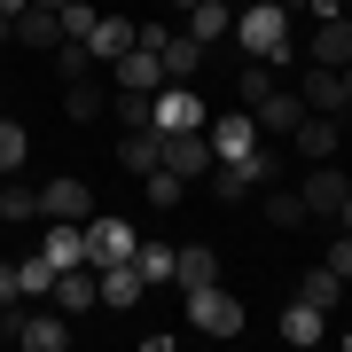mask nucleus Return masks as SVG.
I'll return each instance as SVG.
<instances>
[{"instance_id": "f3484780", "label": "nucleus", "mask_w": 352, "mask_h": 352, "mask_svg": "<svg viewBox=\"0 0 352 352\" xmlns=\"http://www.w3.org/2000/svg\"><path fill=\"white\" fill-rule=\"evenodd\" d=\"M133 32H141V24H133V16H94V32H87V47H94V63H102V71H110V63H118V55H126V47H133Z\"/></svg>"}, {"instance_id": "2f4dec72", "label": "nucleus", "mask_w": 352, "mask_h": 352, "mask_svg": "<svg viewBox=\"0 0 352 352\" xmlns=\"http://www.w3.org/2000/svg\"><path fill=\"white\" fill-rule=\"evenodd\" d=\"M24 157H32V133L16 126V118H0V180H8V173H24Z\"/></svg>"}, {"instance_id": "7ed1b4c3", "label": "nucleus", "mask_w": 352, "mask_h": 352, "mask_svg": "<svg viewBox=\"0 0 352 352\" xmlns=\"http://www.w3.org/2000/svg\"><path fill=\"white\" fill-rule=\"evenodd\" d=\"M78 227H87V266H118V258H133V243H141L126 219H102V212H87Z\"/></svg>"}, {"instance_id": "39448f33", "label": "nucleus", "mask_w": 352, "mask_h": 352, "mask_svg": "<svg viewBox=\"0 0 352 352\" xmlns=\"http://www.w3.org/2000/svg\"><path fill=\"white\" fill-rule=\"evenodd\" d=\"M344 188H352V173H344L337 157H321L314 173H305V188H298V196H305V212H314V219H329V212L344 204Z\"/></svg>"}, {"instance_id": "f03ea898", "label": "nucleus", "mask_w": 352, "mask_h": 352, "mask_svg": "<svg viewBox=\"0 0 352 352\" xmlns=\"http://www.w3.org/2000/svg\"><path fill=\"white\" fill-rule=\"evenodd\" d=\"M188 329H196V337H243V298H235V289H227V282H212V289H188Z\"/></svg>"}, {"instance_id": "0eeeda50", "label": "nucleus", "mask_w": 352, "mask_h": 352, "mask_svg": "<svg viewBox=\"0 0 352 352\" xmlns=\"http://www.w3.org/2000/svg\"><path fill=\"white\" fill-rule=\"evenodd\" d=\"M251 118H258V133H282V141H289L298 118H305V94H298V87H266V94L251 102Z\"/></svg>"}, {"instance_id": "79ce46f5", "label": "nucleus", "mask_w": 352, "mask_h": 352, "mask_svg": "<svg viewBox=\"0 0 352 352\" xmlns=\"http://www.w3.org/2000/svg\"><path fill=\"white\" fill-rule=\"evenodd\" d=\"M337 8H352V0H337Z\"/></svg>"}, {"instance_id": "9b49d317", "label": "nucleus", "mask_w": 352, "mask_h": 352, "mask_svg": "<svg viewBox=\"0 0 352 352\" xmlns=\"http://www.w3.org/2000/svg\"><path fill=\"white\" fill-rule=\"evenodd\" d=\"M337 141H344L337 118H329V110H305V118H298V133H289V149H298L305 164H321V157H337Z\"/></svg>"}, {"instance_id": "6ab92c4d", "label": "nucleus", "mask_w": 352, "mask_h": 352, "mask_svg": "<svg viewBox=\"0 0 352 352\" xmlns=\"http://www.w3.org/2000/svg\"><path fill=\"white\" fill-rule=\"evenodd\" d=\"M298 94H305V110H329V118H344V71L314 63V71L298 78Z\"/></svg>"}, {"instance_id": "c9c22d12", "label": "nucleus", "mask_w": 352, "mask_h": 352, "mask_svg": "<svg viewBox=\"0 0 352 352\" xmlns=\"http://www.w3.org/2000/svg\"><path fill=\"white\" fill-rule=\"evenodd\" d=\"M16 314H24V298H0V344H16Z\"/></svg>"}, {"instance_id": "7c9ffc66", "label": "nucleus", "mask_w": 352, "mask_h": 352, "mask_svg": "<svg viewBox=\"0 0 352 352\" xmlns=\"http://www.w3.org/2000/svg\"><path fill=\"white\" fill-rule=\"evenodd\" d=\"M266 219H274V227H305L314 212H305V196H298V188H274V180H266Z\"/></svg>"}, {"instance_id": "5701e85b", "label": "nucleus", "mask_w": 352, "mask_h": 352, "mask_svg": "<svg viewBox=\"0 0 352 352\" xmlns=\"http://www.w3.org/2000/svg\"><path fill=\"white\" fill-rule=\"evenodd\" d=\"M63 110L78 118V126H94V118L110 110V87H102V71H87V78H71V87H63Z\"/></svg>"}, {"instance_id": "ddd939ff", "label": "nucleus", "mask_w": 352, "mask_h": 352, "mask_svg": "<svg viewBox=\"0 0 352 352\" xmlns=\"http://www.w3.org/2000/svg\"><path fill=\"white\" fill-rule=\"evenodd\" d=\"M110 78H118L126 94H157V87H164V63H157V47H126V55L110 63Z\"/></svg>"}, {"instance_id": "a19ab883", "label": "nucleus", "mask_w": 352, "mask_h": 352, "mask_svg": "<svg viewBox=\"0 0 352 352\" xmlns=\"http://www.w3.org/2000/svg\"><path fill=\"white\" fill-rule=\"evenodd\" d=\"M227 8H243V0H227Z\"/></svg>"}, {"instance_id": "bb28decb", "label": "nucleus", "mask_w": 352, "mask_h": 352, "mask_svg": "<svg viewBox=\"0 0 352 352\" xmlns=\"http://www.w3.org/2000/svg\"><path fill=\"white\" fill-rule=\"evenodd\" d=\"M204 180H212V196H219V204H243V196L258 188V173H251V157H235V164H212V173H204Z\"/></svg>"}, {"instance_id": "20e7f679", "label": "nucleus", "mask_w": 352, "mask_h": 352, "mask_svg": "<svg viewBox=\"0 0 352 352\" xmlns=\"http://www.w3.org/2000/svg\"><path fill=\"white\" fill-rule=\"evenodd\" d=\"M212 164H219V157H212V133H204V126H196V133H164V173H180L188 188L212 173Z\"/></svg>"}, {"instance_id": "e433bc0d", "label": "nucleus", "mask_w": 352, "mask_h": 352, "mask_svg": "<svg viewBox=\"0 0 352 352\" xmlns=\"http://www.w3.org/2000/svg\"><path fill=\"white\" fill-rule=\"evenodd\" d=\"M0 298H24V282H16V266L0 258Z\"/></svg>"}, {"instance_id": "f257e3e1", "label": "nucleus", "mask_w": 352, "mask_h": 352, "mask_svg": "<svg viewBox=\"0 0 352 352\" xmlns=\"http://www.w3.org/2000/svg\"><path fill=\"white\" fill-rule=\"evenodd\" d=\"M235 47L251 55V63H289V8H282V0L235 8Z\"/></svg>"}, {"instance_id": "dca6fc26", "label": "nucleus", "mask_w": 352, "mask_h": 352, "mask_svg": "<svg viewBox=\"0 0 352 352\" xmlns=\"http://www.w3.org/2000/svg\"><path fill=\"white\" fill-rule=\"evenodd\" d=\"M94 282H102V305H118V314L149 298V282H141V266H133V258H118V266H94Z\"/></svg>"}, {"instance_id": "4468645a", "label": "nucleus", "mask_w": 352, "mask_h": 352, "mask_svg": "<svg viewBox=\"0 0 352 352\" xmlns=\"http://www.w3.org/2000/svg\"><path fill=\"white\" fill-rule=\"evenodd\" d=\"M16 344L24 352H63L71 344V314H16Z\"/></svg>"}, {"instance_id": "a878e982", "label": "nucleus", "mask_w": 352, "mask_h": 352, "mask_svg": "<svg viewBox=\"0 0 352 352\" xmlns=\"http://www.w3.org/2000/svg\"><path fill=\"white\" fill-rule=\"evenodd\" d=\"M16 47H63V16H55V8H24V16H16Z\"/></svg>"}, {"instance_id": "c756f323", "label": "nucleus", "mask_w": 352, "mask_h": 352, "mask_svg": "<svg viewBox=\"0 0 352 352\" xmlns=\"http://www.w3.org/2000/svg\"><path fill=\"white\" fill-rule=\"evenodd\" d=\"M173 258H180L173 243H133V266H141V282H149V289L173 282Z\"/></svg>"}, {"instance_id": "f704fd0d", "label": "nucleus", "mask_w": 352, "mask_h": 352, "mask_svg": "<svg viewBox=\"0 0 352 352\" xmlns=\"http://www.w3.org/2000/svg\"><path fill=\"white\" fill-rule=\"evenodd\" d=\"M321 258H329V266H337V274L352 282V227H337V243H329V251H321Z\"/></svg>"}, {"instance_id": "423d86ee", "label": "nucleus", "mask_w": 352, "mask_h": 352, "mask_svg": "<svg viewBox=\"0 0 352 352\" xmlns=\"http://www.w3.org/2000/svg\"><path fill=\"white\" fill-rule=\"evenodd\" d=\"M204 133H212V157H219V164H235V157L258 149V118H251V110H227V118H212Z\"/></svg>"}, {"instance_id": "c85d7f7f", "label": "nucleus", "mask_w": 352, "mask_h": 352, "mask_svg": "<svg viewBox=\"0 0 352 352\" xmlns=\"http://www.w3.org/2000/svg\"><path fill=\"white\" fill-rule=\"evenodd\" d=\"M141 188H149L157 212H180V204H188V180H180V173H164V164H157V173H141Z\"/></svg>"}, {"instance_id": "412c9836", "label": "nucleus", "mask_w": 352, "mask_h": 352, "mask_svg": "<svg viewBox=\"0 0 352 352\" xmlns=\"http://www.w3.org/2000/svg\"><path fill=\"white\" fill-rule=\"evenodd\" d=\"M180 32H196L204 47H212V39L235 32V8H227V0H196V8H180Z\"/></svg>"}, {"instance_id": "ea45409f", "label": "nucleus", "mask_w": 352, "mask_h": 352, "mask_svg": "<svg viewBox=\"0 0 352 352\" xmlns=\"http://www.w3.org/2000/svg\"><path fill=\"white\" fill-rule=\"evenodd\" d=\"M32 8H63V0H32Z\"/></svg>"}, {"instance_id": "1a4fd4ad", "label": "nucleus", "mask_w": 352, "mask_h": 352, "mask_svg": "<svg viewBox=\"0 0 352 352\" xmlns=\"http://www.w3.org/2000/svg\"><path fill=\"white\" fill-rule=\"evenodd\" d=\"M157 63H164V78H173V87H188V78L204 71V39L173 24V32H164V39H157Z\"/></svg>"}, {"instance_id": "a211bd4d", "label": "nucleus", "mask_w": 352, "mask_h": 352, "mask_svg": "<svg viewBox=\"0 0 352 352\" xmlns=\"http://www.w3.org/2000/svg\"><path fill=\"white\" fill-rule=\"evenodd\" d=\"M39 258H55V266H87V227H78V219H47Z\"/></svg>"}, {"instance_id": "4c0bfd02", "label": "nucleus", "mask_w": 352, "mask_h": 352, "mask_svg": "<svg viewBox=\"0 0 352 352\" xmlns=\"http://www.w3.org/2000/svg\"><path fill=\"white\" fill-rule=\"evenodd\" d=\"M344 118H352V63H344Z\"/></svg>"}, {"instance_id": "6e6552de", "label": "nucleus", "mask_w": 352, "mask_h": 352, "mask_svg": "<svg viewBox=\"0 0 352 352\" xmlns=\"http://www.w3.org/2000/svg\"><path fill=\"white\" fill-rule=\"evenodd\" d=\"M157 126L164 133H196V126H212V118H204L196 87H173V78H164V87H157Z\"/></svg>"}, {"instance_id": "aec40b11", "label": "nucleus", "mask_w": 352, "mask_h": 352, "mask_svg": "<svg viewBox=\"0 0 352 352\" xmlns=\"http://www.w3.org/2000/svg\"><path fill=\"white\" fill-rule=\"evenodd\" d=\"M314 63H329V71L352 63V16H321L314 24Z\"/></svg>"}, {"instance_id": "2eb2a0df", "label": "nucleus", "mask_w": 352, "mask_h": 352, "mask_svg": "<svg viewBox=\"0 0 352 352\" xmlns=\"http://www.w3.org/2000/svg\"><path fill=\"white\" fill-rule=\"evenodd\" d=\"M118 164L141 180V173H157L164 164V126H126V141H118Z\"/></svg>"}, {"instance_id": "9d476101", "label": "nucleus", "mask_w": 352, "mask_h": 352, "mask_svg": "<svg viewBox=\"0 0 352 352\" xmlns=\"http://www.w3.org/2000/svg\"><path fill=\"white\" fill-rule=\"evenodd\" d=\"M87 212H94V188H87V180L55 173L47 188H39V219H87Z\"/></svg>"}, {"instance_id": "393cba45", "label": "nucleus", "mask_w": 352, "mask_h": 352, "mask_svg": "<svg viewBox=\"0 0 352 352\" xmlns=\"http://www.w3.org/2000/svg\"><path fill=\"white\" fill-rule=\"evenodd\" d=\"M173 282L180 289H212L219 282V251H212V243H188V251L173 258Z\"/></svg>"}, {"instance_id": "cd10ccee", "label": "nucleus", "mask_w": 352, "mask_h": 352, "mask_svg": "<svg viewBox=\"0 0 352 352\" xmlns=\"http://www.w3.org/2000/svg\"><path fill=\"white\" fill-rule=\"evenodd\" d=\"M0 219H8V227H24V219H39V188H32V180H0Z\"/></svg>"}, {"instance_id": "b1692460", "label": "nucleus", "mask_w": 352, "mask_h": 352, "mask_svg": "<svg viewBox=\"0 0 352 352\" xmlns=\"http://www.w3.org/2000/svg\"><path fill=\"white\" fill-rule=\"evenodd\" d=\"M274 329H282V344H321V337H329V314L305 305V298H289V314H282Z\"/></svg>"}, {"instance_id": "72a5a7b5", "label": "nucleus", "mask_w": 352, "mask_h": 352, "mask_svg": "<svg viewBox=\"0 0 352 352\" xmlns=\"http://www.w3.org/2000/svg\"><path fill=\"white\" fill-rule=\"evenodd\" d=\"M55 16H63V39H87L102 8H87V0H63V8H55Z\"/></svg>"}, {"instance_id": "f8f14e48", "label": "nucleus", "mask_w": 352, "mask_h": 352, "mask_svg": "<svg viewBox=\"0 0 352 352\" xmlns=\"http://www.w3.org/2000/svg\"><path fill=\"white\" fill-rule=\"evenodd\" d=\"M47 298H55V314H94V305H102V282H94V266H63Z\"/></svg>"}, {"instance_id": "473e14b6", "label": "nucleus", "mask_w": 352, "mask_h": 352, "mask_svg": "<svg viewBox=\"0 0 352 352\" xmlns=\"http://www.w3.org/2000/svg\"><path fill=\"white\" fill-rule=\"evenodd\" d=\"M55 274H63V266H55V258H16V282H24V298H47V289H55Z\"/></svg>"}, {"instance_id": "58836bf2", "label": "nucleus", "mask_w": 352, "mask_h": 352, "mask_svg": "<svg viewBox=\"0 0 352 352\" xmlns=\"http://www.w3.org/2000/svg\"><path fill=\"white\" fill-rule=\"evenodd\" d=\"M282 8H289V16H298V8H314V0H282Z\"/></svg>"}, {"instance_id": "4be33fe9", "label": "nucleus", "mask_w": 352, "mask_h": 352, "mask_svg": "<svg viewBox=\"0 0 352 352\" xmlns=\"http://www.w3.org/2000/svg\"><path fill=\"white\" fill-rule=\"evenodd\" d=\"M298 298L305 305H321V314H337V305H344V274H337V266H305V274H298Z\"/></svg>"}]
</instances>
